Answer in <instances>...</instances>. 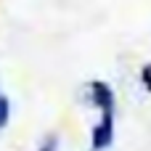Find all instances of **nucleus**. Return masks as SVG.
<instances>
[{
	"mask_svg": "<svg viewBox=\"0 0 151 151\" xmlns=\"http://www.w3.org/2000/svg\"><path fill=\"white\" fill-rule=\"evenodd\" d=\"M11 122V101L5 93H0V130H5Z\"/></svg>",
	"mask_w": 151,
	"mask_h": 151,
	"instance_id": "nucleus-2",
	"label": "nucleus"
},
{
	"mask_svg": "<svg viewBox=\"0 0 151 151\" xmlns=\"http://www.w3.org/2000/svg\"><path fill=\"white\" fill-rule=\"evenodd\" d=\"M143 85H146V88L151 90V69H149V66L143 69Z\"/></svg>",
	"mask_w": 151,
	"mask_h": 151,
	"instance_id": "nucleus-4",
	"label": "nucleus"
},
{
	"mask_svg": "<svg viewBox=\"0 0 151 151\" xmlns=\"http://www.w3.org/2000/svg\"><path fill=\"white\" fill-rule=\"evenodd\" d=\"M37 151H58V138H56V135L42 138V143H40V149H37Z\"/></svg>",
	"mask_w": 151,
	"mask_h": 151,
	"instance_id": "nucleus-3",
	"label": "nucleus"
},
{
	"mask_svg": "<svg viewBox=\"0 0 151 151\" xmlns=\"http://www.w3.org/2000/svg\"><path fill=\"white\" fill-rule=\"evenodd\" d=\"M114 117H117V101L98 106V122L90 133V151H106L114 143Z\"/></svg>",
	"mask_w": 151,
	"mask_h": 151,
	"instance_id": "nucleus-1",
	"label": "nucleus"
}]
</instances>
